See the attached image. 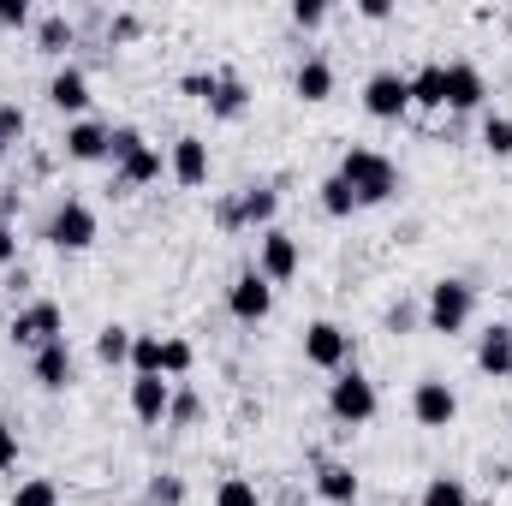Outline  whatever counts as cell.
<instances>
[{
    "mask_svg": "<svg viewBox=\"0 0 512 506\" xmlns=\"http://www.w3.org/2000/svg\"><path fill=\"white\" fill-rule=\"evenodd\" d=\"M411 423L417 429H453L459 423V387L447 376H423L411 387Z\"/></svg>",
    "mask_w": 512,
    "mask_h": 506,
    "instance_id": "8",
    "label": "cell"
},
{
    "mask_svg": "<svg viewBox=\"0 0 512 506\" xmlns=\"http://www.w3.org/2000/svg\"><path fill=\"white\" fill-rule=\"evenodd\" d=\"M203 417V393L191 381H173V405H167V429H197Z\"/></svg>",
    "mask_w": 512,
    "mask_h": 506,
    "instance_id": "29",
    "label": "cell"
},
{
    "mask_svg": "<svg viewBox=\"0 0 512 506\" xmlns=\"http://www.w3.org/2000/svg\"><path fill=\"white\" fill-rule=\"evenodd\" d=\"M477 370L489 381H512V328L507 322H489L477 334Z\"/></svg>",
    "mask_w": 512,
    "mask_h": 506,
    "instance_id": "21",
    "label": "cell"
},
{
    "mask_svg": "<svg viewBox=\"0 0 512 506\" xmlns=\"http://www.w3.org/2000/svg\"><path fill=\"white\" fill-rule=\"evenodd\" d=\"M6 506H60V483L54 477H24Z\"/></svg>",
    "mask_w": 512,
    "mask_h": 506,
    "instance_id": "33",
    "label": "cell"
},
{
    "mask_svg": "<svg viewBox=\"0 0 512 506\" xmlns=\"http://www.w3.org/2000/svg\"><path fill=\"white\" fill-rule=\"evenodd\" d=\"M131 417L143 429H167V405H173V381L167 376H131V393H126Z\"/></svg>",
    "mask_w": 512,
    "mask_h": 506,
    "instance_id": "15",
    "label": "cell"
},
{
    "mask_svg": "<svg viewBox=\"0 0 512 506\" xmlns=\"http://www.w3.org/2000/svg\"><path fill=\"white\" fill-rule=\"evenodd\" d=\"M292 96L310 102V108L328 102V96H334V60H328V54H304L298 72H292Z\"/></svg>",
    "mask_w": 512,
    "mask_h": 506,
    "instance_id": "23",
    "label": "cell"
},
{
    "mask_svg": "<svg viewBox=\"0 0 512 506\" xmlns=\"http://www.w3.org/2000/svg\"><path fill=\"white\" fill-rule=\"evenodd\" d=\"M376 411H382V393H376V381L364 376L358 364H346L340 376L328 381V417L340 429H364V423H376Z\"/></svg>",
    "mask_w": 512,
    "mask_h": 506,
    "instance_id": "4",
    "label": "cell"
},
{
    "mask_svg": "<svg viewBox=\"0 0 512 506\" xmlns=\"http://www.w3.org/2000/svg\"><path fill=\"white\" fill-rule=\"evenodd\" d=\"M268 310H274V286H268L256 268H239L233 286H227V316L245 322V328H256V322H268Z\"/></svg>",
    "mask_w": 512,
    "mask_h": 506,
    "instance_id": "10",
    "label": "cell"
},
{
    "mask_svg": "<svg viewBox=\"0 0 512 506\" xmlns=\"http://www.w3.org/2000/svg\"><path fill=\"white\" fill-rule=\"evenodd\" d=\"M304 364L322 370V376H340L346 364H358V346H352V334H346L340 322L316 316V322L304 328Z\"/></svg>",
    "mask_w": 512,
    "mask_h": 506,
    "instance_id": "6",
    "label": "cell"
},
{
    "mask_svg": "<svg viewBox=\"0 0 512 506\" xmlns=\"http://www.w3.org/2000/svg\"><path fill=\"white\" fill-rule=\"evenodd\" d=\"M161 173H167V155H161L149 137H143L131 155H120V161H114V185H120V191H143V185H155Z\"/></svg>",
    "mask_w": 512,
    "mask_h": 506,
    "instance_id": "19",
    "label": "cell"
},
{
    "mask_svg": "<svg viewBox=\"0 0 512 506\" xmlns=\"http://www.w3.org/2000/svg\"><path fill=\"white\" fill-rule=\"evenodd\" d=\"M251 84L233 72V66H221V78H215V96H209V120H221V126H239L245 114H251Z\"/></svg>",
    "mask_w": 512,
    "mask_h": 506,
    "instance_id": "20",
    "label": "cell"
},
{
    "mask_svg": "<svg viewBox=\"0 0 512 506\" xmlns=\"http://www.w3.org/2000/svg\"><path fill=\"white\" fill-rule=\"evenodd\" d=\"M0 30H36V6L30 0H0Z\"/></svg>",
    "mask_w": 512,
    "mask_h": 506,
    "instance_id": "38",
    "label": "cell"
},
{
    "mask_svg": "<svg viewBox=\"0 0 512 506\" xmlns=\"http://www.w3.org/2000/svg\"><path fill=\"white\" fill-rule=\"evenodd\" d=\"M131 340H137V328H126V322H108V328L96 334V364H108V370L131 364Z\"/></svg>",
    "mask_w": 512,
    "mask_h": 506,
    "instance_id": "27",
    "label": "cell"
},
{
    "mask_svg": "<svg viewBox=\"0 0 512 506\" xmlns=\"http://www.w3.org/2000/svg\"><path fill=\"white\" fill-rule=\"evenodd\" d=\"M310 489H316V501H322V506H358V495H364V477H358L346 459H316Z\"/></svg>",
    "mask_w": 512,
    "mask_h": 506,
    "instance_id": "14",
    "label": "cell"
},
{
    "mask_svg": "<svg viewBox=\"0 0 512 506\" xmlns=\"http://www.w3.org/2000/svg\"><path fill=\"white\" fill-rule=\"evenodd\" d=\"M137 36H143V18H137V12H114V18H108V48L137 42Z\"/></svg>",
    "mask_w": 512,
    "mask_h": 506,
    "instance_id": "39",
    "label": "cell"
},
{
    "mask_svg": "<svg viewBox=\"0 0 512 506\" xmlns=\"http://www.w3.org/2000/svg\"><path fill=\"white\" fill-rule=\"evenodd\" d=\"M411 108L447 114V60H423V66L411 72Z\"/></svg>",
    "mask_w": 512,
    "mask_h": 506,
    "instance_id": "24",
    "label": "cell"
},
{
    "mask_svg": "<svg viewBox=\"0 0 512 506\" xmlns=\"http://www.w3.org/2000/svg\"><path fill=\"white\" fill-rule=\"evenodd\" d=\"M316 203H322V215H328V221H352V215H364V209H358V197H352V185H346L340 173H328V179L316 185Z\"/></svg>",
    "mask_w": 512,
    "mask_h": 506,
    "instance_id": "25",
    "label": "cell"
},
{
    "mask_svg": "<svg viewBox=\"0 0 512 506\" xmlns=\"http://www.w3.org/2000/svg\"><path fill=\"white\" fill-rule=\"evenodd\" d=\"M30 381H36L42 393H66V387L78 381V358H72V346H66V340H54V346L30 352Z\"/></svg>",
    "mask_w": 512,
    "mask_h": 506,
    "instance_id": "16",
    "label": "cell"
},
{
    "mask_svg": "<svg viewBox=\"0 0 512 506\" xmlns=\"http://www.w3.org/2000/svg\"><path fill=\"white\" fill-rule=\"evenodd\" d=\"M417 506H471V483H465V477H453V471H435V477L423 483Z\"/></svg>",
    "mask_w": 512,
    "mask_h": 506,
    "instance_id": "26",
    "label": "cell"
},
{
    "mask_svg": "<svg viewBox=\"0 0 512 506\" xmlns=\"http://www.w3.org/2000/svg\"><path fill=\"white\" fill-rule=\"evenodd\" d=\"M185 477L179 471H149V483H143V506H185Z\"/></svg>",
    "mask_w": 512,
    "mask_h": 506,
    "instance_id": "30",
    "label": "cell"
},
{
    "mask_svg": "<svg viewBox=\"0 0 512 506\" xmlns=\"http://www.w3.org/2000/svg\"><path fill=\"white\" fill-rule=\"evenodd\" d=\"M131 376H161V334L131 340Z\"/></svg>",
    "mask_w": 512,
    "mask_h": 506,
    "instance_id": "34",
    "label": "cell"
},
{
    "mask_svg": "<svg viewBox=\"0 0 512 506\" xmlns=\"http://www.w3.org/2000/svg\"><path fill=\"white\" fill-rule=\"evenodd\" d=\"M489 78L477 60H447V114H483Z\"/></svg>",
    "mask_w": 512,
    "mask_h": 506,
    "instance_id": "13",
    "label": "cell"
},
{
    "mask_svg": "<svg viewBox=\"0 0 512 506\" xmlns=\"http://www.w3.org/2000/svg\"><path fill=\"white\" fill-rule=\"evenodd\" d=\"M483 155L512 161V114H483Z\"/></svg>",
    "mask_w": 512,
    "mask_h": 506,
    "instance_id": "31",
    "label": "cell"
},
{
    "mask_svg": "<svg viewBox=\"0 0 512 506\" xmlns=\"http://www.w3.org/2000/svg\"><path fill=\"white\" fill-rule=\"evenodd\" d=\"M215 506H262V489H256V477H221L215 483Z\"/></svg>",
    "mask_w": 512,
    "mask_h": 506,
    "instance_id": "32",
    "label": "cell"
},
{
    "mask_svg": "<svg viewBox=\"0 0 512 506\" xmlns=\"http://www.w3.org/2000/svg\"><path fill=\"white\" fill-rule=\"evenodd\" d=\"M358 18H364V24H387L393 6H387V0H358Z\"/></svg>",
    "mask_w": 512,
    "mask_h": 506,
    "instance_id": "46",
    "label": "cell"
},
{
    "mask_svg": "<svg viewBox=\"0 0 512 506\" xmlns=\"http://www.w3.org/2000/svg\"><path fill=\"white\" fill-rule=\"evenodd\" d=\"M48 108L66 114V126H72V120H90V72H84L78 60L54 66V78H48Z\"/></svg>",
    "mask_w": 512,
    "mask_h": 506,
    "instance_id": "11",
    "label": "cell"
},
{
    "mask_svg": "<svg viewBox=\"0 0 512 506\" xmlns=\"http://www.w3.org/2000/svg\"><path fill=\"white\" fill-rule=\"evenodd\" d=\"M6 471H18V429L0 417V477H6Z\"/></svg>",
    "mask_w": 512,
    "mask_h": 506,
    "instance_id": "41",
    "label": "cell"
},
{
    "mask_svg": "<svg viewBox=\"0 0 512 506\" xmlns=\"http://www.w3.org/2000/svg\"><path fill=\"white\" fill-rule=\"evenodd\" d=\"M6 292H12V298H24V292H30V268H24V262H18V268H6Z\"/></svg>",
    "mask_w": 512,
    "mask_h": 506,
    "instance_id": "47",
    "label": "cell"
},
{
    "mask_svg": "<svg viewBox=\"0 0 512 506\" xmlns=\"http://www.w3.org/2000/svg\"><path fill=\"white\" fill-rule=\"evenodd\" d=\"M364 114L370 120H405L411 114V72H399V66H376L370 78H364Z\"/></svg>",
    "mask_w": 512,
    "mask_h": 506,
    "instance_id": "7",
    "label": "cell"
},
{
    "mask_svg": "<svg viewBox=\"0 0 512 506\" xmlns=\"http://www.w3.org/2000/svg\"><path fill=\"white\" fill-rule=\"evenodd\" d=\"M6 340H12L18 352H42V346L66 340V310H60L54 298H24V304L12 310V322H6Z\"/></svg>",
    "mask_w": 512,
    "mask_h": 506,
    "instance_id": "5",
    "label": "cell"
},
{
    "mask_svg": "<svg viewBox=\"0 0 512 506\" xmlns=\"http://www.w3.org/2000/svg\"><path fill=\"white\" fill-rule=\"evenodd\" d=\"M233 197H239V221H245V233H268V227H280V221H274V215H280V191H274V179H251V185H239Z\"/></svg>",
    "mask_w": 512,
    "mask_h": 506,
    "instance_id": "18",
    "label": "cell"
},
{
    "mask_svg": "<svg viewBox=\"0 0 512 506\" xmlns=\"http://www.w3.org/2000/svg\"><path fill=\"white\" fill-rule=\"evenodd\" d=\"M42 239L60 256H84L102 239V221H96V209H90L84 197H60V203L48 209V221H42Z\"/></svg>",
    "mask_w": 512,
    "mask_h": 506,
    "instance_id": "3",
    "label": "cell"
},
{
    "mask_svg": "<svg viewBox=\"0 0 512 506\" xmlns=\"http://www.w3.org/2000/svg\"><path fill=\"white\" fill-rule=\"evenodd\" d=\"M477 322V286L465 280V274H441L435 286H429V298H423V328L429 334H465Z\"/></svg>",
    "mask_w": 512,
    "mask_h": 506,
    "instance_id": "2",
    "label": "cell"
},
{
    "mask_svg": "<svg viewBox=\"0 0 512 506\" xmlns=\"http://www.w3.org/2000/svg\"><path fill=\"white\" fill-rule=\"evenodd\" d=\"M215 78H221V72H203V66H197V72H179V90H185L191 102H203V108H209V96H215Z\"/></svg>",
    "mask_w": 512,
    "mask_h": 506,
    "instance_id": "37",
    "label": "cell"
},
{
    "mask_svg": "<svg viewBox=\"0 0 512 506\" xmlns=\"http://www.w3.org/2000/svg\"><path fill=\"white\" fill-rule=\"evenodd\" d=\"M24 131H30L24 108H18V102H0V149H12V143H18Z\"/></svg>",
    "mask_w": 512,
    "mask_h": 506,
    "instance_id": "36",
    "label": "cell"
},
{
    "mask_svg": "<svg viewBox=\"0 0 512 506\" xmlns=\"http://www.w3.org/2000/svg\"><path fill=\"white\" fill-rule=\"evenodd\" d=\"M191 364H197V346H191L185 334H161V376L185 381L191 376Z\"/></svg>",
    "mask_w": 512,
    "mask_h": 506,
    "instance_id": "28",
    "label": "cell"
},
{
    "mask_svg": "<svg viewBox=\"0 0 512 506\" xmlns=\"http://www.w3.org/2000/svg\"><path fill=\"white\" fill-rule=\"evenodd\" d=\"M72 48H78V18H66V12H36V54H48V60L66 66Z\"/></svg>",
    "mask_w": 512,
    "mask_h": 506,
    "instance_id": "22",
    "label": "cell"
},
{
    "mask_svg": "<svg viewBox=\"0 0 512 506\" xmlns=\"http://www.w3.org/2000/svg\"><path fill=\"white\" fill-rule=\"evenodd\" d=\"M286 12H292L298 30H322V24H328V6H322V0H292Z\"/></svg>",
    "mask_w": 512,
    "mask_h": 506,
    "instance_id": "40",
    "label": "cell"
},
{
    "mask_svg": "<svg viewBox=\"0 0 512 506\" xmlns=\"http://www.w3.org/2000/svg\"><path fill=\"white\" fill-rule=\"evenodd\" d=\"M167 173H173L179 191H203L209 185V143L197 131H179L173 149H167Z\"/></svg>",
    "mask_w": 512,
    "mask_h": 506,
    "instance_id": "12",
    "label": "cell"
},
{
    "mask_svg": "<svg viewBox=\"0 0 512 506\" xmlns=\"http://www.w3.org/2000/svg\"><path fill=\"white\" fill-rule=\"evenodd\" d=\"M382 328H387V334H417V328H423V304L393 298V304H387V316H382Z\"/></svg>",
    "mask_w": 512,
    "mask_h": 506,
    "instance_id": "35",
    "label": "cell"
},
{
    "mask_svg": "<svg viewBox=\"0 0 512 506\" xmlns=\"http://www.w3.org/2000/svg\"><path fill=\"white\" fill-rule=\"evenodd\" d=\"M18 209H24V191H18V185H6V191H0V227H12V221H18Z\"/></svg>",
    "mask_w": 512,
    "mask_h": 506,
    "instance_id": "43",
    "label": "cell"
},
{
    "mask_svg": "<svg viewBox=\"0 0 512 506\" xmlns=\"http://www.w3.org/2000/svg\"><path fill=\"white\" fill-rule=\"evenodd\" d=\"M215 227H221V233H245V221H239V197H221V203H215Z\"/></svg>",
    "mask_w": 512,
    "mask_h": 506,
    "instance_id": "42",
    "label": "cell"
},
{
    "mask_svg": "<svg viewBox=\"0 0 512 506\" xmlns=\"http://www.w3.org/2000/svg\"><path fill=\"white\" fill-rule=\"evenodd\" d=\"M507 36H512V12H507Z\"/></svg>",
    "mask_w": 512,
    "mask_h": 506,
    "instance_id": "48",
    "label": "cell"
},
{
    "mask_svg": "<svg viewBox=\"0 0 512 506\" xmlns=\"http://www.w3.org/2000/svg\"><path fill=\"white\" fill-rule=\"evenodd\" d=\"M346 185H352V197H358V209H382V203H393L399 197V167L387 161L382 149H370V143H352L346 155H340V167H334Z\"/></svg>",
    "mask_w": 512,
    "mask_h": 506,
    "instance_id": "1",
    "label": "cell"
},
{
    "mask_svg": "<svg viewBox=\"0 0 512 506\" xmlns=\"http://www.w3.org/2000/svg\"><path fill=\"white\" fill-rule=\"evenodd\" d=\"M256 274L268 280V286H286V280H298V239L286 233V227H268V233H256Z\"/></svg>",
    "mask_w": 512,
    "mask_h": 506,
    "instance_id": "9",
    "label": "cell"
},
{
    "mask_svg": "<svg viewBox=\"0 0 512 506\" xmlns=\"http://www.w3.org/2000/svg\"><path fill=\"white\" fill-rule=\"evenodd\" d=\"M483 483H489V489H512V465L507 459H489V465H483Z\"/></svg>",
    "mask_w": 512,
    "mask_h": 506,
    "instance_id": "44",
    "label": "cell"
},
{
    "mask_svg": "<svg viewBox=\"0 0 512 506\" xmlns=\"http://www.w3.org/2000/svg\"><path fill=\"white\" fill-rule=\"evenodd\" d=\"M108 137H114V126H102V120H72V126L60 131V155L78 161V167L108 161Z\"/></svg>",
    "mask_w": 512,
    "mask_h": 506,
    "instance_id": "17",
    "label": "cell"
},
{
    "mask_svg": "<svg viewBox=\"0 0 512 506\" xmlns=\"http://www.w3.org/2000/svg\"><path fill=\"white\" fill-rule=\"evenodd\" d=\"M0 268H18V227H0Z\"/></svg>",
    "mask_w": 512,
    "mask_h": 506,
    "instance_id": "45",
    "label": "cell"
}]
</instances>
